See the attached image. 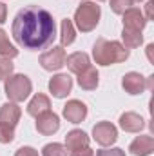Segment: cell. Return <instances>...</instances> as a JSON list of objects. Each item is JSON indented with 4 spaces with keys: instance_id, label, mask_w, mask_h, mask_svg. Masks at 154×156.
Segmentation results:
<instances>
[{
    "instance_id": "836d02e7",
    "label": "cell",
    "mask_w": 154,
    "mask_h": 156,
    "mask_svg": "<svg viewBox=\"0 0 154 156\" xmlns=\"http://www.w3.org/2000/svg\"><path fill=\"white\" fill-rule=\"evenodd\" d=\"M100 2H102V0H100Z\"/></svg>"
},
{
    "instance_id": "277c9868",
    "label": "cell",
    "mask_w": 154,
    "mask_h": 156,
    "mask_svg": "<svg viewBox=\"0 0 154 156\" xmlns=\"http://www.w3.org/2000/svg\"><path fill=\"white\" fill-rule=\"evenodd\" d=\"M5 96L9 98V102H24L31 91H33V83L26 75H11L9 78H5V85H4Z\"/></svg>"
},
{
    "instance_id": "ba28073f",
    "label": "cell",
    "mask_w": 154,
    "mask_h": 156,
    "mask_svg": "<svg viewBox=\"0 0 154 156\" xmlns=\"http://www.w3.org/2000/svg\"><path fill=\"white\" fill-rule=\"evenodd\" d=\"M60 129V118L58 115L51 113V111H45L37 116V131L44 136H51L54 134L56 131Z\"/></svg>"
},
{
    "instance_id": "d6a6232c",
    "label": "cell",
    "mask_w": 154,
    "mask_h": 156,
    "mask_svg": "<svg viewBox=\"0 0 154 156\" xmlns=\"http://www.w3.org/2000/svg\"><path fill=\"white\" fill-rule=\"evenodd\" d=\"M132 2H143V0H132Z\"/></svg>"
},
{
    "instance_id": "2e32d148",
    "label": "cell",
    "mask_w": 154,
    "mask_h": 156,
    "mask_svg": "<svg viewBox=\"0 0 154 156\" xmlns=\"http://www.w3.org/2000/svg\"><path fill=\"white\" fill-rule=\"evenodd\" d=\"M65 64H67V69H69L71 73L80 75L82 71H85V69L91 66V60H89V56H87L85 53L76 51V53H73V55H69V56L65 58Z\"/></svg>"
},
{
    "instance_id": "ac0fdd59",
    "label": "cell",
    "mask_w": 154,
    "mask_h": 156,
    "mask_svg": "<svg viewBox=\"0 0 154 156\" xmlns=\"http://www.w3.org/2000/svg\"><path fill=\"white\" fill-rule=\"evenodd\" d=\"M98 71L93 67V66H89L85 71H82L80 75H78V85L83 89V91H93V89H96L98 87Z\"/></svg>"
},
{
    "instance_id": "83f0119b",
    "label": "cell",
    "mask_w": 154,
    "mask_h": 156,
    "mask_svg": "<svg viewBox=\"0 0 154 156\" xmlns=\"http://www.w3.org/2000/svg\"><path fill=\"white\" fill-rule=\"evenodd\" d=\"M69 156H94V151L91 147H83V149H76V151H71L67 153Z\"/></svg>"
},
{
    "instance_id": "7a4b0ae2",
    "label": "cell",
    "mask_w": 154,
    "mask_h": 156,
    "mask_svg": "<svg viewBox=\"0 0 154 156\" xmlns=\"http://www.w3.org/2000/svg\"><path fill=\"white\" fill-rule=\"evenodd\" d=\"M93 58L100 66H113L129 58V49H125L116 40L98 38L93 45Z\"/></svg>"
},
{
    "instance_id": "8fae6325",
    "label": "cell",
    "mask_w": 154,
    "mask_h": 156,
    "mask_svg": "<svg viewBox=\"0 0 154 156\" xmlns=\"http://www.w3.org/2000/svg\"><path fill=\"white\" fill-rule=\"evenodd\" d=\"M145 26H147V20H145L143 13H142L138 7H129V9L123 13V27L142 31Z\"/></svg>"
},
{
    "instance_id": "4316f807",
    "label": "cell",
    "mask_w": 154,
    "mask_h": 156,
    "mask_svg": "<svg viewBox=\"0 0 154 156\" xmlns=\"http://www.w3.org/2000/svg\"><path fill=\"white\" fill-rule=\"evenodd\" d=\"M15 156H38V151L37 149H33V147H20Z\"/></svg>"
},
{
    "instance_id": "e0dca14e",
    "label": "cell",
    "mask_w": 154,
    "mask_h": 156,
    "mask_svg": "<svg viewBox=\"0 0 154 156\" xmlns=\"http://www.w3.org/2000/svg\"><path fill=\"white\" fill-rule=\"evenodd\" d=\"M45 111H51V100H49V96H45V94H35L33 98H31V102H29V105H27V115H31V116H38L42 113H45Z\"/></svg>"
},
{
    "instance_id": "5bb4252c",
    "label": "cell",
    "mask_w": 154,
    "mask_h": 156,
    "mask_svg": "<svg viewBox=\"0 0 154 156\" xmlns=\"http://www.w3.org/2000/svg\"><path fill=\"white\" fill-rule=\"evenodd\" d=\"M20 115H22V109L18 107V104L15 102H7L0 107V123H5L9 127H15L20 120Z\"/></svg>"
},
{
    "instance_id": "9a60e30c",
    "label": "cell",
    "mask_w": 154,
    "mask_h": 156,
    "mask_svg": "<svg viewBox=\"0 0 154 156\" xmlns=\"http://www.w3.org/2000/svg\"><path fill=\"white\" fill-rule=\"evenodd\" d=\"M129 151L134 156H149L154 151V138L152 136H138L131 142Z\"/></svg>"
},
{
    "instance_id": "1f68e13d",
    "label": "cell",
    "mask_w": 154,
    "mask_h": 156,
    "mask_svg": "<svg viewBox=\"0 0 154 156\" xmlns=\"http://www.w3.org/2000/svg\"><path fill=\"white\" fill-rule=\"evenodd\" d=\"M152 85H154V76H149L147 78V89H152Z\"/></svg>"
},
{
    "instance_id": "5b68a950",
    "label": "cell",
    "mask_w": 154,
    "mask_h": 156,
    "mask_svg": "<svg viewBox=\"0 0 154 156\" xmlns=\"http://www.w3.org/2000/svg\"><path fill=\"white\" fill-rule=\"evenodd\" d=\"M65 49L62 45H53L49 51L42 53L38 58V64L45 69V71H58L60 67L65 66Z\"/></svg>"
},
{
    "instance_id": "ffe728a7",
    "label": "cell",
    "mask_w": 154,
    "mask_h": 156,
    "mask_svg": "<svg viewBox=\"0 0 154 156\" xmlns=\"http://www.w3.org/2000/svg\"><path fill=\"white\" fill-rule=\"evenodd\" d=\"M76 38V31H75V26L69 18H64L62 20V26H60V40H62V47L64 45H71Z\"/></svg>"
},
{
    "instance_id": "7402d4cb",
    "label": "cell",
    "mask_w": 154,
    "mask_h": 156,
    "mask_svg": "<svg viewBox=\"0 0 154 156\" xmlns=\"http://www.w3.org/2000/svg\"><path fill=\"white\" fill-rule=\"evenodd\" d=\"M42 156H69L67 149L62 144H47L42 149Z\"/></svg>"
},
{
    "instance_id": "d6986e66",
    "label": "cell",
    "mask_w": 154,
    "mask_h": 156,
    "mask_svg": "<svg viewBox=\"0 0 154 156\" xmlns=\"http://www.w3.org/2000/svg\"><path fill=\"white\" fill-rule=\"evenodd\" d=\"M121 38H123V47H125V49H136V47L142 45V42H143V35H142V31L123 27V31H121Z\"/></svg>"
},
{
    "instance_id": "603a6c76",
    "label": "cell",
    "mask_w": 154,
    "mask_h": 156,
    "mask_svg": "<svg viewBox=\"0 0 154 156\" xmlns=\"http://www.w3.org/2000/svg\"><path fill=\"white\" fill-rule=\"evenodd\" d=\"M13 69H15V66H13L11 58H4V56H0V80L9 78L11 75H13Z\"/></svg>"
},
{
    "instance_id": "8992f818",
    "label": "cell",
    "mask_w": 154,
    "mask_h": 156,
    "mask_svg": "<svg viewBox=\"0 0 154 156\" xmlns=\"http://www.w3.org/2000/svg\"><path fill=\"white\" fill-rule=\"evenodd\" d=\"M93 138L102 147L113 145L116 140H118V129H116L111 122H98L93 127Z\"/></svg>"
},
{
    "instance_id": "4fadbf2b",
    "label": "cell",
    "mask_w": 154,
    "mask_h": 156,
    "mask_svg": "<svg viewBox=\"0 0 154 156\" xmlns=\"http://www.w3.org/2000/svg\"><path fill=\"white\" fill-rule=\"evenodd\" d=\"M67 153L71 151H76V149H83V147H89V136L82 131V129H73L65 134V145Z\"/></svg>"
},
{
    "instance_id": "f1b7e54d",
    "label": "cell",
    "mask_w": 154,
    "mask_h": 156,
    "mask_svg": "<svg viewBox=\"0 0 154 156\" xmlns=\"http://www.w3.org/2000/svg\"><path fill=\"white\" fill-rule=\"evenodd\" d=\"M145 9H147V16H145V20L149 22V20H152V16H154V0H149V2H147Z\"/></svg>"
},
{
    "instance_id": "52a82bcc",
    "label": "cell",
    "mask_w": 154,
    "mask_h": 156,
    "mask_svg": "<svg viewBox=\"0 0 154 156\" xmlns=\"http://www.w3.org/2000/svg\"><path fill=\"white\" fill-rule=\"evenodd\" d=\"M73 89V78L65 73H60L49 80V91L54 98H65Z\"/></svg>"
},
{
    "instance_id": "cb8c5ba5",
    "label": "cell",
    "mask_w": 154,
    "mask_h": 156,
    "mask_svg": "<svg viewBox=\"0 0 154 156\" xmlns=\"http://www.w3.org/2000/svg\"><path fill=\"white\" fill-rule=\"evenodd\" d=\"M15 140V127L0 123V144H11Z\"/></svg>"
},
{
    "instance_id": "9c48e42d",
    "label": "cell",
    "mask_w": 154,
    "mask_h": 156,
    "mask_svg": "<svg viewBox=\"0 0 154 156\" xmlns=\"http://www.w3.org/2000/svg\"><path fill=\"white\" fill-rule=\"evenodd\" d=\"M62 115L69 123H82L87 116V105L83 102H80V100H69L64 105Z\"/></svg>"
},
{
    "instance_id": "d4e9b609",
    "label": "cell",
    "mask_w": 154,
    "mask_h": 156,
    "mask_svg": "<svg viewBox=\"0 0 154 156\" xmlns=\"http://www.w3.org/2000/svg\"><path fill=\"white\" fill-rule=\"evenodd\" d=\"M129 7H132V0H111V9L116 15H123Z\"/></svg>"
},
{
    "instance_id": "f546056e",
    "label": "cell",
    "mask_w": 154,
    "mask_h": 156,
    "mask_svg": "<svg viewBox=\"0 0 154 156\" xmlns=\"http://www.w3.org/2000/svg\"><path fill=\"white\" fill-rule=\"evenodd\" d=\"M5 20H7V7H5V4L0 2V24H4Z\"/></svg>"
},
{
    "instance_id": "3957f363",
    "label": "cell",
    "mask_w": 154,
    "mask_h": 156,
    "mask_svg": "<svg viewBox=\"0 0 154 156\" xmlns=\"http://www.w3.org/2000/svg\"><path fill=\"white\" fill-rule=\"evenodd\" d=\"M100 15V5H96L94 2H82L75 11V24L82 33H89L98 26Z\"/></svg>"
},
{
    "instance_id": "4dcf8cb0",
    "label": "cell",
    "mask_w": 154,
    "mask_h": 156,
    "mask_svg": "<svg viewBox=\"0 0 154 156\" xmlns=\"http://www.w3.org/2000/svg\"><path fill=\"white\" fill-rule=\"evenodd\" d=\"M152 49H154V44H149V45H147V56H149V60H151V62H154V58H152Z\"/></svg>"
},
{
    "instance_id": "30bf717a",
    "label": "cell",
    "mask_w": 154,
    "mask_h": 156,
    "mask_svg": "<svg viewBox=\"0 0 154 156\" xmlns=\"http://www.w3.org/2000/svg\"><path fill=\"white\" fill-rule=\"evenodd\" d=\"M121 85H123V89L129 94H142L147 89V78L143 76V75H140V73L131 71V73H127L123 76Z\"/></svg>"
},
{
    "instance_id": "7c38bea8",
    "label": "cell",
    "mask_w": 154,
    "mask_h": 156,
    "mask_svg": "<svg viewBox=\"0 0 154 156\" xmlns=\"http://www.w3.org/2000/svg\"><path fill=\"white\" fill-rule=\"evenodd\" d=\"M120 127L125 131V133H140L143 127H145V120L140 116L138 113H132V111H127L120 116Z\"/></svg>"
},
{
    "instance_id": "6da1fadb",
    "label": "cell",
    "mask_w": 154,
    "mask_h": 156,
    "mask_svg": "<svg viewBox=\"0 0 154 156\" xmlns=\"http://www.w3.org/2000/svg\"><path fill=\"white\" fill-rule=\"evenodd\" d=\"M11 35L15 42L24 49H44L56 38V26L53 15L38 5H26L16 13L11 24Z\"/></svg>"
},
{
    "instance_id": "44dd1931",
    "label": "cell",
    "mask_w": 154,
    "mask_h": 156,
    "mask_svg": "<svg viewBox=\"0 0 154 156\" xmlns=\"http://www.w3.org/2000/svg\"><path fill=\"white\" fill-rule=\"evenodd\" d=\"M0 56H4V58H15V56H18V49L9 42V38H7V35H5L4 29H0Z\"/></svg>"
},
{
    "instance_id": "484cf974",
    "label": "cell",
    "mask_w": 154,
    "mask_h": 156,
    "mask_svg": "<svg viewBox=\"0 0 154 156\" xmlns=\"http://www.w3.org/2000/svg\"><path fill=\"white\" fill-rule=\"evenodd\" d=\"M96 156H125L123 153V149H100V151H96Z\"/></svg>"
}]
</instances>
